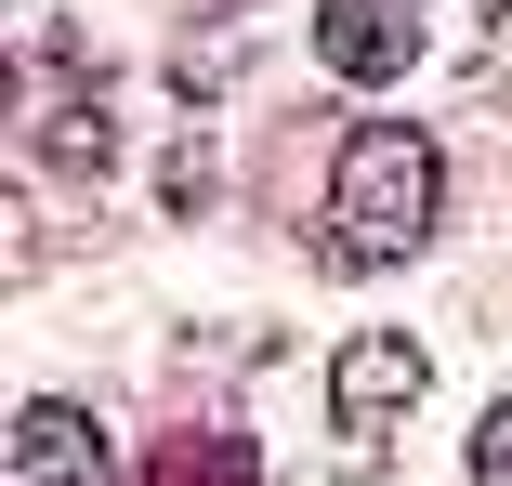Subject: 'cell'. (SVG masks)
<instances>
[{
  "label": "cell",
  "instance_id": "6da1fadb",
  "mask_svg": "<svg viewBox=\"0 0 512 486\" xmlns=\"http://www.w3.org/2000/svg\"><path fill=\"white\" fill-rule=\"evenodd\" d=\"M434 237V145L421 132H355L342 171H329V263H394Z\"/></svg>",
  "mask_w": 512,
  "mask_h": 486
},
{
  "label": "cell",
  "instance_id": "7a4b0ae2",
  "mask_svg": "<svg viewBox=\"0 0 512 486\" xmlns=\"http://www.w3.org/2000/svg\"><path fill=\"white\" fill-rule=\"evenodd\" d=\"M316 53L342 79H407L421 66V0H316Z\"/></svg>",
  "mask_w": 512,
  "mask_h": 486
},
{
  "label": "cell",
  "instance_id": "3957f363",
  "mask_svg": "<svg viewBox=\"0 0 512 486\" xmlns=\"http://www.w3.org/2000/svg\"><path fill=\"white\" fill-rule=\"evenodd\" d=\"M421 342H394V329H368V342H342V368H329V395H342V421H394L407 395H421Z\"/></svg>",
  "mask_w": 512,
  "mask_h": 486
},
{
  "label": "cell",
  "instance_id": "277c9868",
  "mask_svg": "<svg viewBox=\"0 0 512 486\" xmlns=\"http://www.w3.org/2000/svg\"><path fill=\"white\" fill-rule=\"evenodd\" d=\"M14 460H27L40 486H106V434H92V408H66V395L14 421Z\"/></svg>",
  "mask_w": 512,
  "mask_h": 486
},
{
  "label": "cell",
  "instance_id": "5b68a950",
  "mask_svg": "<svg viewBox=\"0 0 512 486\" xmlns=\"http://www.w3.org/2000/svg\"><path fill=\"white\" fill-rule=\"evenodd\" d=\"M158 486H250V447H237V434H211V447L158 460Z\"/></svg>",
  "mask_w": 512,
  "mask_h": 486
},
{
  "label": "cell",
  "instance_id": "8992f818",
  "mask_svg": "<svg viewBox=\"0 0 512 486\" xmlns=\"http://www.w3.org/2000/svg\"><path fill=\"white\" fill-rule=\"evenodd\" d=\"M473 486H512V408L473 421Z\"/></svg>",
  "mask_w": 512,
  "mask_h": 486
},
{
  "label": "cell",
  "instance_id": "52a82bcc",
  "mask_svg": "<svg viewBox=\"0 0 512 486\" xmlns=\"http://www.w3.org/2000/svg\"><path fill=\"white\" fill-rule=\"evenodd\" d=\"M473 53H486V66H512V0H473Z\"/></svg>",
  "mask_w": 512,
  "mask_h": 486
},
{
  "label": "cell",
  "instance_id": "ba28073f",
  "mask_svg": "<svg viewBox=\"0 0 512 486\" xmlns=\"http://www.w3.org/2000/svg\"><path fill=\"white\" fill-rule=\"evenodd\" d=\"M27 486H40V473H27Z\"/></svg>",
  "mask_w": 512,
  "mask_h": 486
}]
</instances>
